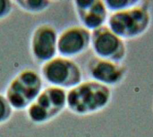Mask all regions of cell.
<instances>
[{
  "label": "cell",
  "instance_id": "obj_10",
  "mask_svg": "<svg viewBox=\"0 0 153 137\" xmlns=\"http://www.w3.org/2000/svg\"><path fill=\"white\" fill-rule=\"evenodd\" d=\"M81 26L91 32L107 25L109 12L104 1L75 0L73 2Z\"/></svg>",
  "mask_w": 153,
  "mask_h": 137
},
{
  "label": "cell",
  "instance_id": "obj_8",
  "mask_svg": "<svg viewBox=\"0 0 153 137\" xmlns=\"http://www.w3.org/2000/svg\"><path fill=\"white\" fill-rule=\"evenodd\" d=\"M86 70L91 80L96 81L108 87L120 85L126 78L127 70L123 63L91 57L86 65Z\"/></svg>",
  "mask_w": 153,
  "mask_h": 137
},
{
  "label": "cell",
  "instance_id": "obj_13",
  "mask_svg": "<svg viewBox=\"0 0 153 137\" xmlns=\"http://www.w3.org/2000/svg\"><path fill=\"white\" fill-rule=\"evenodd\" d=\"M13 110L7 102L4 95L0 94V126L8 122L13 116Z\"/></svg>",
  "mask_w": 153,
  "mask_h": 137
},
{
  "label": "cell",
  "instance_id": "obj_1",
  "mask_svg": "<svg viewBox=\"0 0 153 137\" xmlns=\"http://www.w3.org/2000/svg\"><path fill=\"white\" fill-rule=\"evenodd\" d=\"M111 98L109 87L90 79L66 92V109L78 116L92 115L106 109Z\"/></svg>",
  "mask_w": 153,
  "mask_h": 137
},
{
  "label": "cell",
  "instance_id": "obj_6",
  "mask_svg": "<svg viewBox=\"0 0 153 137\" xmlns=\"http://www.w3.org/2000/svg\"><path fill=\"white\" fill-rule=\"evenodd\" d=\"M91 48L96 57L115 62L122 63L126 57L125 40L117 36L107 25L91 31Z\"/></svg>",
  "mask_w": 153,
  "mask_h": 137
},
{
  "label": "cell",
  "instance_id": "obj_9",
  "mask_svg": "<svg viewBox=\"0 0 153 137\" xmlns=\"http://www.w3.org/2000/svg\"><path fill=\"white\" fill-rule=\"evenodd\" d=\"M91 32L82 26L74 25L63 29L57 37V54L72 59L91 47Z\"/></svg>",
  "mask_w": 153,
  "mask_h": 137
},
{
  "label": "cell",
  "instance_id": "obj_7",
  "mask_svg": "<svg viewBox=\"0 0 153 137\" xmlns=\"http://www.w3.org/2000/svg\"><path fill=\"white\" fill-rule=\"evenodd\" d=\"M56 29L50 23L38 25L30 39V53L34 62L43 64L57 55Z\"/></svg>",
  "mask_w": 153,
  "mask_h": 137
},
{
  "label": "cell",
  "instance_id": "obj_4",
  "mask_svg": "<svg viewBox=\"0 0 153 137\" xmlns=\"http://www.w3.org/2000/svg\"><path fill=\"white\" fill-rule=\"evenodd\" d=\"M66 109V91L49 86L44 88L37 99L26 110L27 117L36 125L48 123Z\"/></svg>",
  "mask_w": 153,
  "mask_h": 137
},
{
  "label": "cell",
  "instance_id": "obj_11",
  "mask_svg": "<svg viewBox=\"0 0 153 137\" xmlns=\"http://www.w3.org/2000/svg\"><path fill=\"white\" fill-rule=\"evenodd\" d=\"M13 3L23 12L32 14L41 13L51 5V2L48 0H15Z\"/></svg>",
  "mask_w": 153,
  "mask_h": 137
},
{
  "label": "cell",
  "instance_id": "obj_5",
  "mask_svg": "<svg viewBox=\"0 0 153 137\" xmlns=\"http://www.w3.org/2000/svg\"><path fill=\"white\" fill-rule=\"evenodd\" d=\"M43 80L52 86L71 89L82 82V71L73 60L56 56L43 63L40 68Z\"/></svg>",
  "mask_w": 153,
  "mask_h": 137
},
{
  "label": "cell",
  "instance_id": "obj_2",
  "mask_svg": "<svg viewBox=\"0 0 153 137\" xmlns=\"http://www.w3.org/2000/svg\"><path fill=\"white\" fill-rule=\"evenodd\" d=\"M152 24V14L145 2L130 8L111 12L107 26L123 40H131L144 35Z\"/></svg>",
  "mask_w": 153,
  "mask_h": 137
},
{
  "label": "cell",
  "instance_id": "obj_14",
  "mask_svg": "<svg viewBox=\"0 0 153 137\" xmlns=\"http://www.w3.org/2000/svg\"><path fill=\"white\" fill-rule=\"evenodd\" d=\"M13 2L9 0H0V21L6 19L13 11Z\"/></svg>",
  "mask_w": 153,
  "mask_h": 137
},
{
  "label": "cell",
  "instance_id": "obj_12",
  "mask_svg": "<svg viewBox=\"0 0 153 137\" xmlns=\"http://www.w3.org/2000/svg\"><path fill=\"white\" fill-rule=\"evenodd\" d=\"M139 0H106L104 1L106 7L109 13L125 10L138 4Z\"/></svg>",
  "mask_w": 153,
  "mask_h": 137
},
{
  "label": "cell",
  "instance_id": "obj_3",
  "mask_svg": "<svg viewBox=\"0 0 153 137\" xmlns=\"http://www.w3.org/2000/svg\"><path fill=\"white\" fill-rule=\"evenodd\" d=\"M43 90V79L31 69L19 71L8 84L4 96L13 111H26Z\"/></svg>",
  "mask_w": 153,
  "mask_h": 137
}]
</instances>
